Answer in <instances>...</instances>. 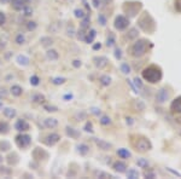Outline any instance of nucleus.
Listing matches in <instances>:
<instances>
[{"mask_svg": "<svg viewBox=\"0 0 181 179\" xmlns=\"http://www.w3.org/2000/svg\"><path fill=\"white\" fill-rule=\"evenodd\" d=\"M7 1H9V0H0V4H5Z\"/></svg>", "mask_w": 181, "mask_h": 179, "instance_id": "50", "label": "nucleus"}, {"mask_svg": "<svg viewBox=\"0 0 181 179\" xmlns=\"http://www.w3.org/2000/svg\"><path fill=\"white\" fill-rule=\"evenodd\" d=\"M31 155L35 160H45V159L48 157V152L45 151L44 149H41V148H35L34 150H33Z\"/></svg>", "mask_w": 181, "mask_h": 179, "instance_id": "5", "label": "nucleus"}, {"mask_svg": "<svg viewBox=\"0 0 181 179\" xmlns=\"http://www.w3.org/2000/svg\"><path fill=\"white\" fill-rule=\"evenodd\" d=\"M6 21V17H5V13L0 11V26H3V24L5 23Z\"/></svg>", "mask_w": 181, "mask_h": 179, "instance_id": "37", "label": "nucleus"}, {"mask_svg": "<svg viewBox=\"0 0 181 179\" xmlns=\"http://www.w3.org/2000/svg\"><path fill=\"white\" fill-rule=\"evenodd\" d=\"M74 67H75V68H79V67H81V62L80 61H74Z\"/></svg>", "mask_w": 181, "mask_h": 179, "instance_id": "43", "label": "nucleus"}, {"mask_svg": "<svg viewBox=\"0 0 181 179\" xmlns=\"http://www.w3.org/2000/svg\"><path fill=\"white\" fill-rule=\"evenodd\" d=\"M128 24H129V22L125 16H118V17L116 18V21H115V27H116L118 30L126 29L128 27Z\"/></svg>", "mask_w": 181, "mask_h": 179, "instance_id": "4", "label": "nucleus"}, {"mask_svg": "<svg viewBox=\"0 0 181 179\" xmlns=\"http://www.w3.org/2000/svg\"><path fill=\"white\" fill-rule=\"evenodd\" d=\"M46 56H47V58L51 59V61H57L58 59V57H59L58 52H57L56 50H48L46 52Z\"/></svg>", "mask_w": 181, "mask_h": 179, "instance_id": "13", "label": "nucleus"}, {"mask_svg": "<svg viewBox=\"0 0 181 179\" xmlns=\"http://www.w3.org/2000/svg\"><path fill=\"white\" fill-rule=\"evenodd\" d=\"M22 92H23V90H22V87H21V86H18V85H15V86H12V87H11V93H12L13 96H16V97L21 96V94H22Z\"/></svg>", "mask_w": 181, "mask_h": 179, "instance_id": "18", "label": "nucleus"}, {"mask_svg": "<svg viewBox=\"0 0 181 179\" xmlns=\"http://www.w3.org/2000/svg\"><path fill=\"white\" fill-rule=\"evenodd\" d=\"M39 78L36 76V75H33L31 78H30V84L33 85V86H38L39 85Z\"/></svg>", "mask_w": 181, "mask_h": 179, "instance_id": "31", "label": "nucleus"}, {"mask_svg": "<svg viewBox=\"0 0 181 179\" xmlns=\"http://www.w3.org/2000/svg\"><path fill=\"white\" fill-rule=\"evenodd\" d=\"M143 78L149 81V83H157L162 78V74H161V70L157 67L151 66L143 71Z\"/></svg>", "mask_w": 181, "mask_h": 179, "instance_id": "1", "label": "nucleus"}, {"mask_svg": "<svg viewBox=\"0 0 181 179\" xmlns=\"http://www.w3.org/2000/svg\"><path fill=\"white\" fill-rule=\"evenodd\" d=\"M15 128L17 129V131H19V132L28 131V129H29V124L27 122L26 120L21 119V120H17V122L15 124Z\"/></svg>", "mask_w": 181, "mask_h": 179, "instance_id": "8", "label": "nucleus"}, {"mask_svg": "<svg viewBox=\"0 0 181 179\" xmlns=\"http://www.w3.org/2000/svg\"><path fill=\"white\" fill-rule=\"evenodd\" d=\"M4 115L6 117H9V119H12L16 116V110L12 109V108H5L4 109Z\"/></svg>", "mask_w": 181, "mask_h": 179, "instance_id": "17", "label": "nucleus"}, {"mask_svg": "<svg viewBox=\"0 0 181 179\" xmlns=\"http://www.w3.org/2000/svg\"><path fill=\"white\" fill-rule=\"evenodd\" d=\"M16 61H17V63L19 64V66H28L29 64V58L23 55H19L17 56V58H16Z\"/></svg>", "mask_w": 181, "mask_h": 179, "instance_id": "12", "label": "nucleus"}, {"mask_svg": "<svg viewBox=\"0 0 181 179\" xmlns=\"http://www.w3.org/2000/svg\"><path fill=\"white\" fill-rule=\"evenodd\" d=\"M100 21H102V24H105V18L103 17V16H100Z\"/></svg>", "mask_w": 181, "mask_h": 179, "instance_id": "48", "label": "nucleus"}, {"mask_svg": "<svg viewBox=\"0 0 181 179\" xmlns=\"http://www.w3.org/2000/svg\"><path fill=\"white\" fill-rule=\"evenodd\" d=\"M5 91H6V90H4V88L1 90V91H0V97H1V96H4V97H6V94H7V93H6Z\"/></svg>", "mask_w": 181, "mask_h": 179, "instance_id": "45", "label": "nucleus"}, {"mask_svg": "<svg viewBox=\"0 0 181 179\" xmlns=\"http://www.w3.org/2000/svg\"><path fill=\"white\" fill-rule=\"evenodd\" d=\"M65 78H54L53 80H52V83L54 84V85H62V84H64L65 83Z\"/></svg>", "mask_w": 181, "mask_h": 179, "instance_id": "30", "label": "nucleus"}, {"mask_svg": "<svg viewBox=\"0 0 181 179\" xmlns=\"http://www.w3.org/2000/svg\"><path fill=\"white\" fill-rule=\"evenodd\" d=\"M16 43H17L18 45H22V44L26 43V38H24V35L23 34H18L17 36H16Z\"/></svg>", "mask_w": 181, "mask_h": 179, "instance_id": "29", "label": "nucleus"}, {"mask_svg": "<svg viewBox=\"0 0 181 179\" xmlns=\"http://www.w3.org/2000/svg\"><path fill=\"white\" fill-rule=\"evenodd\" d=\"M61 139V137L59 134H57V133H51V134H48L45 139H44V143L48 146H53L56 143H58Z\"/></svg>", "mask_w": 181, "mask_h": 179, "instance_id": "6", "label": "nucleus"}, {"mask_svg": "<svg viewBox=\"0 0 181 179\" xmlns=\"http://www.w3.org/2000/svg\"><path fill=\"white\" fill-rule=\"evenodd\" d=\"M3 108V104H1V102H0V109H1Z\"/></svg>", "mask_w": 181, "mask_h": 179, "instance_id": "51", "label": "nucleus"}, {"mask_svg": "<svg viewBox=\"0 0 181 179\" xmlns=\"http://www.w3.org/2000/svg\"><path fill=\"white\" fill-rule=\"evenodd\" d=\"M45 109L47 111H57V108L56 107H52V105H45Z\"/></svg>", "mask_w": 181, "mask_h": 179, "instance_id": "41", "label": "nucleus"}, {"mask_svg": "<svg viewBox=\"0 0 181 179\" xmlns=\"http://www.w3.org/2000/svg\"><path fill=\"white\" fill-rule=\"evenodd\" d=\"M31 99H33V102H35V103H41L45 99V97L42 94H33Z\"/></svg>", "mask_w": 181, "mask_h": 179, "instance_id": "27", "label": "nucleus"}, {"mask_svg": "<svg viewBox=\"0 0 181 179\" xmlns=\"http://www.w3.org/2000/svg\"><path fill=\"white\" fill-rule=\"evenodd\" d=\"M31 143V138L30 136L28 134H19L16 137V144H17L19 148H27V146H29Z\"/></svg>", "mask_w": 181, "mask_h": 179, "instance_id": "3", "label": "nucleus"}, {"mask_svg": "<svg viewBox=\"0 0 181 179\" xmlns=\"http://www.w3.org/2000/svg\"><path fill=\"white\" fill-rule=\"evenodd\" d=\"M23 10H24V15H26V16H30L33 13V9H31V7H29V6H24Z\"/></svg>", "mask_w": 181, "mask_h": 179, "instance_id": "33", "label": "nucleus"}, {"mask_svg": "<svg viewBox=\"0 0 181 179\" xmlns=\"http://www.w3.org/2000/svg\"><path fill=\"white\" fill-rule=\"evenodd\" d=\"M85 131H87V132H92V131H93V129H92V124H90V122H87L86 126H85Z\"/></svg>", "mask_w": 181, "mask_h": 179, "instance_id": "40", "label": "nucleus"}, {"mask_svg": "<svg viewBox=\"0 0 181 179\" xmlns=\"http://www.w3.org/2000/svg\"><path fill=\"white\" fill-rule=\"evenodd\" d=\"M11 5L15 10L19 11L26 6V1H24V0H11Z\"/></svg>", "mask_w": 181, "mask_h": 179, "instance_id": "9", "label": "nucleus"}, {"mask_svg": "<svg viewBox=\"0 0 181 179\" xmlns=\"http://www.w3.org/2000/svg\"><path fill=\"white\" fill-rule=\"evenodd\" d=\"M138 165L141 166V167H147V165H149V164H147V161H145L144 159H140L138 161Z\"/></svg>", "mask_w": 181, "mask_h": 179, "instance_id": "38", "label": "nucleus"}, {"mask_svg": "<svg viewBox=\"0 0 181 179\" xmlns=\"http://www.w3.org/2000/svg\"><path fill=\"white\" fill-rule=\"evenodd\" d=\"M94 50H97V48H100V44H97V45H94Z\"/></svg>", "mask_w": 181, "mask_h": 179, "instance_id": "47", "label": "nucleus"}, {"mask_svg": "<svg viewBox=\"0 0 181 179\" xmlns=\"http://www.w3.org/2000/svg\"><path fill=\"white\" fill-rule=\"evenodd\" d=\"M128 178H132V179H134V178H138L139 177V173L136 172L135 169H129L128 171V173H127Z\"/></svg>", "mask_w": 181, "mask_h": 179, "instance_id": "28", "label": "nucleus"}, {"mask_svg": "<svg viewBox=\"0 0 181 179\" xmlns=\"http://www.w3.org/2000/svg\"><path fill=\"white\" fill-rule=\"evenodd\" d=\"M167 97H168V93L166 92V90H161V91L158 92V94H157V99L159 102H164L167 99Z\"/></svg>", "mask_w": 181, "mask_h": 179, "instance_id": "22", "label": "nucleus"}, {"mask_svg": "<svg viewBox=\"0 0 181 179\" xmlns=\"http://www.w3.org/2000/svg\"><path fill=\"white\" fill-rule=\"evenodd\" d=\"M75 16H76V17H80V18H84L85 17V13H84V11H82V10H75Z\"/></svg>", "mask_w": 181, "mask_h": 179, "instance_id": "36", "label": "nucleus"}, {"mask_svg": "<svg viewBox=\"0 0 181 179\" xmlns=\"http://www.w3.org/2000/svg\"><path fill=\"white\" fill-rule=\"evenodd\" d=\"M113 168H115V171H117V172H125L126 165L123 164V162H116V164L113 165Z\"/></svg>", "mask_w": 181, "mask_h": 179, "instance_id": "23", "label": "nucleus"}, {"mask_svg": "<svg viewBox=\"0 0 181 179\" xmlns=\"http://www.w3.org/2000/svg\"><path fill=\"white\" fill-rule=\"evenodd\" d=\"M145 50H146V41L145 40H139L132 47V55L135 57H140L145 53Z\"/></svg>", "mask_w": 181, "mask_h": 179, "instance_id": "2", "label": "nucleus"}, {"mask_svg": "<svg viewBox=\"0 0 181 179\" xmlns=\"http://www.w3.org/2000/svg\"><path fill=\"white\" fill-rule=\"evenodd\" d=\"M18 162V155L16 152H12V154H10L9 156H7V164L9 165H16Z\"/></svg>", "mask_w": 181, "mask_h": 179, "instance_id": "11", "label": "nucleus"}, {"mask_svg": "<svg viewBox=\"0 0 181 179\" xmlns=\"http://www.w3.org/2000/svg\"><path fill=\"white\" fill-rule=\"evenodd\" d=\"M9 129H10L9 124L5 122V121H0V134L9 133Z\"/></svg>", "mask_w": 181, "mask_h": 179, "instance_id": "14", "label": "nucleus"}, {"mask_svg": "<svg viewBox=\"0 0 181 179\" xmlns=\"http://www.w3.org/2000/svg\"><path fill=\"white\" fill-rule=\"evenodd\" d=\"M57 125H58V121L56 119H46L45 120V126L48 128H54V127H57Z\"/></svg>", "mask_w": 181, "mask_h": 179, "instance_id": "15", "label": "nucleus"}, {"mask_svg": "<svg viewBox=\"0 0 181 179\" xmlns=\"http://www.w3.org/2000/svg\"><path fill=\"white\" fill-rule=\"evenodd\" d=\"M72 98V94H67V96H64V99H71Z\"/></svg>", "mask_w": 181, "mask_h": 179, "instance_id": "46", "label": "nucleus"}, {"mask_svg": "<svg viewBox=\"0 0 181 179\" xmlns=\"http://www.w3.org/2000/svg\"><path fill=\"white\" fill-rule=\"evenodd\" d=\"M67 134L69 137H71V138H77L80 136V133L76 131V129H74L71 127H67Z\"/></svg>", "mask_w": 181, "mask_h": 179, "instance_id": "20", "label": "nucleus"}, {"mask_svg": "<svg viewBox=\"0 0 181 179\" xmlns=\"http://www.w3.org/2000/svg\"><path fill=\"white\" fill-rule=\"evenodd\" d=\"M94 63L98 68H104L106 66V63H108V59H106L105 57H95Z\"/></svg>", "mask_w": 181, "mask_h": 179, "instance_id": "10", "label": "nucleus"}, {"mask_svg": "<svg viewBox=\"0 0 181 179\" xmlns=\"http://www.w3.org/2000/svg\"><path fill=\"white\" fill-rule=\"evenodd\" d=\"M9 149H11V145H10L9 142L3 141L1 143H0V151H7Z\"/></svg>", "mask_w": 181, "mask_h": 179, "instance_id": "24", "label": "nucleus"}, {"mask_svg": "<svg viewBox=\"0 0 181 179\" xmlns=\"http://www.w3.org/2000/svg\"><path fill=\"white\" fill-rule=\"evenodd\" d=\"M94 38H95V30L92 29L90 31H88V33H87V35L85 36V40L89 44V43H92V41H93Z\"/></svg>", "mask_w": 181, "mask_h": 179, "instance_id": "21", "label": "nucleus"}, {"mask_svg": "<svg viewBox=\"0 0 181 179\" xmlns=\"http://www.w3.org/2000/svg\"><path fill=\"white\" fill-rule=\"evenodd\" d=\"M88 22H89V18H88V17H85L84 21H82V23H81V29H82V30L88 28Z\"/></svg>", "mask_w": 181, "mask_h": 179, "instance_id": "32", "label": "nucleus"}, {"mask_svg": "<svg viewBox=\"0 0 181 179\" xmlns=\"http://www.w3.org/2000/svg\"><path fill=\"white\" fill-rule=\"evenodd\" d=\"M134 81H135V85H136L138 87H141V83H140V80H139V79H135Z\"/></svg>", "mask_w": 181, "mask_h": 179, "instance_id": "44", "label": "nucleus"}, {"mask_svg": "<svg viewBox=\"0 0 181 179\" xmlns=\"http://www.w3.org/2000/svg\"><path fill=\"white\" fill-rule=\"evenodd\" d=\"M41 43H42V46H48V45H52V39L51 38H48V36H44V38H41L40 40Z\"/></svg>", "mask_w": 181, "mask_h": 179, "instance_id": "26", "label": "nucleus"}, {"mask_svg": "<svg viewBox=\"0 0 181 179\" xmlns=\"http://www.w3.org/2000/svg\"><path fill=\"white\" fill-rule=\"evenodd\" d=\"M77 148H79V152L81 154V155H86V154L88 152V146L86 144H80Z\"/></svg>", "mask_w": 181, "mask_h": 179, "instance_id": "25", "label": "nucleus"}, {"mask_svg": "<svg viewBox=\"0 0 181 179\" xmlns=\"http://www.w3.org/2000/svg\"><path fill=\"white\" fill-rule=\"evenodd\" d=\"M0 159H1V157H0ZM0 162H1V160H0Z\"/></svg>", "mask_w": 181, "mask_h": 179, "instance_id": "52", "label": "nucleus"}, {"mask_svg": "<svg viewBox=\"0 0 181 179\" xmlns=\"http://www.w3.org/2000/svg\"><path fill=\"white\" fill-rule=\"evenodd\" d=\"M121 69H122V71H123V73H126V74H127V73H129V67L127 66V64H122Z\"/></svg>", "mask_w": 181, "mask_h": 179, "instance_id": "42", "label": "nucleus"}, {"mask_svg": "<svg viewBox=\"0 0 181 179\" xmlns=\"http://www.w3.org/2000/svg\"><path fill=\"white\" fill-rule=\"evenodd\" d=\"M100 81H102L103 85H109V84H110V78H108V76H102V78H100Z\"/></svg>", "mask_w": 181, "mask_h": 179, "instance_id": "35", "label": "nucleus"}, {"mask_svg": "<svg viewBox=\"0 0 181 179\" xmlns=\"http://www.w3.org/2000/svg\"><path fill=\"white\" fill-rule=\"evenodd\" d=\"M27 28H28V30H34L36 28V23L35 22H28Z\"/></svg>", "mask_w": 181, "mask_h": 179, "instance_id": "34", "label": "nucleus"}, {"mask_svg": "<svg viewBox=\"0 0 181 179\" xmlns=\"http://www.w3.org/2000/svg\"><path fill=\"white\" fill-rule=\"evenodd\" d=\"M120 52H121L120 50H117V51H116V57H118V58L121 57V53H120Z\"/></svg>", "mask_w": 181, "mask_h": 179, "instance_id": "49", "label": "nucleus"}, {"mask_svg": "<svg viewBox=\"0 0 181 179\" xmlns=\"http://www.w3.org/2000/svg\"><path fill=\"white\" fill-rule=\"evenodd\" d=\"M117 155L121 156L122 159H128V157H130V152L127 149H120V150H117Z\"/></svg>", "mask_w": 181, "mask_h": 179, "instance_id": "19", "label": "nucleus"}, {"mask_svg": "<svg viewBox=\"0 0 181 179\" xmlns=\"http://www.w3.org/2000/svg\"><path fill=\"white\" fill-rule=\"evenodd\" d=\"M95 143H97V145L99 146L100 149H103V150H108V149L111 148V144L106 143V142H104V141H100V139H95Z\"/></svg>", "mask_w": 181, "mask_h": 179, "instance_id": "16", "label": "nucleus"}, {"mask_svg": "<svg viewBox=\"0 0 181 179\" xmlns=\"http://www.w3.org/2000/svg\"><path fill=\"white\" fill-rule=\"evenodd\" d=\"M100 122H102L103 125H109V124H110V119H109V117H106V116H104V117H102Z\"/></svg>", "mask_w": 181, "mask_h": 179, "instance_id": "39", "label": "nucleus"}, {"mask_svg": "<svg viewBox=\"0 0 181 179\" xmlns=\"http://www.w3.org/2000/svg\"><path fill=\"white\" fill-rule=\"evenodd\" d=\"M135 146H136V150H139V151H146L151 148V144L147 139L141 138V139H138V143L135 144Z\"/></svg>", "mask_w": 181, "mask_h": 179, "instance_id": "7", "label": "nucleus"}]
</instances>
